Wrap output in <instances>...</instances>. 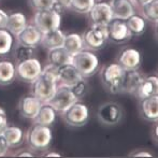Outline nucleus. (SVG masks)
<instances>
[{"label": "nucleus", "mask_w": 158, "mask_h": 158, "mask_svg": "<svg viewBox=\"0 0 158 158\" xmlns=\"http://www.w3.org/2000/svg\"><path fill=\"white\" fill-rule=\"evenodd\" d=\"M71 64L77 68L84 79L94 75L99 69V59L92 51L82 50L72 55Z\"/></svg>", "instance_id": "nucleus-1"}, {"label": "nucleus", "mask_w": 158, "mask_h": 158, "mask_svg": "<svg viewBox=\"0 0 158 158\" xmlns=\"http://www.w3.org/2000/svg\"><path fill=\"white\" fill-rule=\"evenodd\" d=\"M124 72H125V69L118 63L106 64L102 68L101 72H100L101 81L104 87L110 93L112 94L121 93Z\"/></svg>", "instance_id": "nucleus-2"}, {"label": "nucleus", "mask_w": 158, "mask_h": 158, "mask_svg": "<svg viewBox=\"0 0 158 158\" xmlns=\"http://www.w3.org/2000/svg\"><path fill=\"white\" fill-rule=\"evenodd\" d=\"M57 80L41 73L31 83V94L42 103H45L53 97L57 88Z\"/></svg>", "instance_id": "nucleus-3"}, {"label": "nucleus", "mask_w": 158, "mask_h": 158, "mask_svg": "<svg viewBox=\"0 0 158 158\" xmlns=\"http://www.w3.org/2000/svg\"><path fill=\"white\" fill-rule=\"evenodd\" d=\"M53 139L52 130L48 126L35 124L27 133V142L33 150H45Z\"/></svg>", "instance_id": "nucleus-4"}, {"label": "nucleus", "mask_w": 158, "mask_h": 158, "mask_svg": "<svg viewBox=\"0 0 158 158\" xmlns=\"http://www.w3.org/2000/svg\"><path fill=\"white\" fill-rule=\"evenodd\" d=\"M35 26L43 33L50 32L52 30L58 29L60 27L61 16L60 13L54 9L48 10H39L35 15Z\"/></svg>", "instance_id": "nucleus-5"}, {"label": "nucleus", "mask_w": 158, "mask_h": 158, "mask_svg": "<svg viewBox=\"0 0 158 158\" xmlns=\"http://www.w3.org/2000/svg\"><path fill=\"white\" fill-rule=\"evenodd\" d=\"M82 41L84 48H87L88 50H100L108 41V28L106 26L93 24L92 27L84 32Z\"/></svg>", "instance_id": "nucleus-6"}, {"label": "nucleus", "mask_w": 158, "mask_h": 158, "mask_svg": "<svg viewBox=\"0 0 158 158\" xmlns=\"http://www.w3.org/2000/svg\"><path fill=\"white\" fill-rule=\"evenodd\" d=\"M77 98L72 93L70 87L60 85L57 86L53 97L48 101L51 106L58 113H64L68 108H70L73 103L77 101Z\"/></svg>", "instance_id": "nucleus-7"}, {"label": "nucleus", "mask_w": 158, "mask_h": 158, "mask_svg": "<svg viewBox=\"0 0 158 158\" xmlns=\"http://www.w3.org/2000/svg\"><path fill=\"white\" fill-rule=\"evenodd\" d=\"M42 72V64L35 57L19 61L15 66V74L23 82L31 84Z\"/></svg>", "instance_id": "nucleus-8"}, {"label": "nucleus", "mask_w": 158, "mask_h": 158, "mask_svg": "<svg viewBox=\"0 0 158 158\" xmlns=\"http://www.w3.org/2000/svg\"><path fill=\"white\" fill-rule=\"evenodd\" d=\"M97 117L106 126H114L123 117V108L117 102L109 101L101 104L97 111Z\"/></svg>", "instance_id": "nucleus-9"}, {"label": "nucleus", "mask_w": 158, "mask_h": 158, "mask_svg": "<svg viewBox=\"0 0 158 158\" xmlns=\"http://www.w3.org/2000/svg\"><path fill=\"white\" fill-rule=\"evenodd\" d=\"M63 114L64 119L68 125L72 127H82L87 123L88 117H89V111L85 104L77 101L70 108L67 109Z\"/></svg>", "instance_id": "nucleus-10"}, {"label": "nucleus", "mask_w": 158, "mask_h": 158, "mask_svg": "<svg viewBox=\"0 0 158 158\" xmlns=\"http://www.w3.org/2000/svg\"><path fill=\"white\" fill-rule=\"evenodd\" d=\"M106 28H108V40L113 43H123L131 35L126 25V22L122 19H113L106 26Z\"/></svg>", "instance_id": "nucleus-11"}, {"label": "nucleus", "mask_w": 158, "mask_h": 158, "mask_svg": "<svg viewBox=\"0 0 158 158\" xmlns=\"http://www.w3.org/2000/svg\"><path fill=\"white\" fill-rule=\"evenodd\" d=\"M88 13H89V17L93 24H96V25L108 26L113 19L111 6L106 2H99V3L95 2V4Z\"/></svg>", "instance_id": "nucleus-12"}, {"label": "nucleus", "mask_w": 158, "mask_h": 158, "mask_svg": "<svg viewBox=\"0 0 158 158\" xmlns=\"http://www.w3.org/2000/svg\"><path fill=\"white\" fill-rule=\"evenodd\" d=\"M41 106L42 102L32 94L24 96L19 103V114L23 117H25V118L33 119L35 117V115L38 114V112H39Z\"/></svg>", "instance_id": "nucleus-13"}, {"label": "nucleus", "mask_w": 158, "mask_h": 158, "mask_svg": "<svg viewBox=\"0 0 158 158\" xmlns=\"http://www.w3.org/2000/svg\"><path fill=\"white\" fill-rule=\"evenodd\" d=\"M82 79L83 77L72 64H66L58 67V83H60V85L72 87Z\"/></svg>", "instance_id": "nucleus-14"}, {"label": "nucleus", "mask_w": 158, "mask_h": 158, "mask_svg": "<svg viewBox=\"0 0 158 158\" xmlns=\"http://www.w3.org/2000/svg\"><path fill=\"white\" fill-rule=\"evenodd\" d=\"M19 43L22 45L35 48L41 43L42 32L35 25H26V27L16 35Z\"/></svg>", "instance_id": "nucleus-15"}, {"label": "nucleus", "mask_w": 158, "mask_h": 158, "mask_svg": "<svg viewBox=\"0 0 158 158\" xmlns=\"http://www.w3.org/2000/svg\"><path fill=\"white\" fill-rule=\"evenodd\" d=\"M143 79V75L138 71V69H135V70H125L121 93L135 95Z\"/></svg>", "instance_id": "nucleus-16"}, {"label": "nucleus", "mask_w": 158, "mask_h": 158, "mask_svg": "<svg viewBox=\"0 0 158 158\" xmlns=\"http://www.w3.org/2000/svg\"><path fill=\"white\" fill-rule=\"evenodd\" d=\"M109 4L112 10L113 19L126 21L135 14V8L131 0H112Z\"/></svg>", "instance_id": "nucleus-17"}, {"label": "nucleus", "mask_w": 158, "mask_h": 158, "mask_svg": "<svg viewBox=\"0 0 158 158\" xmlns=\"http://www.w3.org/2000/svg\"><path fill=\"white\" fill-rule=\"evenodd\" d=\"M118 64L125 70H135L141 64V54L135 48H125L118 56Z\"/></svg>", "instance_id": "nucleus-18"}, {"label": "nucleus", "mask_w": 158, "mask_h": 158, "mask_svg": "<svg viewBox=\"0 0 158 158\" xmlns=\"http://www.w3.org/2000/svg\"><path fill=\"white\" fill-rule=\"evenodd\" d=\"M135 95L137 96L140 100L152 97V96H157L158 95V79L156 75L144 77V79L142 80L140 86L138 87Z\"/></svg>", "instance_id": "nucleus-19"}, {"label": "nucleus", "mask_w": 158, "mask_h": 158, "mask_svg": "<svg viewBox=\"0 0 158 158\" xmlns=\"http://www.w3.org/2000/svg\"><path fill=\"white\" fill-rule=\"evenodd\" d=\"M141 113L144 119L157 122L158 119V96L145 98L141 100Z\"/></svg>", "instance_id": "nucleus-20"}, {"label": "nucleus", "mask_w": 158, "mask_h": 158, "mask_svg": "<svg viewBox=\"0 0 158 158\" xmlns=\"http://www.w3.org/2000/svg\"><path fill=\"white\" fill-rule=\"evenodd\" d=\"M56 113L57 112L54 110V108L51 106L48 102L42 103L39 112L33 118V122H35V124L50 127L51 125H53V123L56 119Z\"/></svg>", "instance_id": "nucleus-21"}, {"label": "nucleus", "mask_w": 158, "mask_h": 158, "mask_svg": "<svg viewBox=\"0 0 158 158\" xmlns=\"http://www.w3.org/2000/svg\"><path fill=\"white\" fill-rule=\"evenodd\" d=\"M71 58H72V55L69 54L68 51L64 46L48 50V64H53V66L60 67L66 64H71Z\"/></svg>", "instance_id": "nucleus-22"}, {"label": "nucleus", "mask_w": 158, "mask_h": 158, "mask_svg": "<svg viewBox=\"0 0 158 158\" xmlns=\"http://www.w3.org/2000/svg\"><path fill=\"white\" fill-rule=\"evenodd\" d=\"M27 25V19L25 14L21 12L12 13L8 16L6 28L9 30L13 35H17Z\"/></svg>", "instance_id": "nucleus-23"}, {"label": "nucleus", "mask_w": 158, "mask_h": 158, "mask_svg": "<svg viewBox=\"0 0 158 158\" xmlns=\"http://www.w3.org/2000/svg\"><path fill=\"white\" fill-rule=\"evenodd\" d=\"M64 35H64L59 28L58 29L52 30V31H50V32L43 33V35H42L41 44L43 46H45L46 48H48V50L63 46Z\"/></svg>", "instance_id": "nucleus-24"}, {"label": "nucleus", "mask_w": 158, "mask_h": 158, "mask_svg": "<svg viewBox=\"0 0 158 158\" xmlns=\"http://www.w3.org/2000/svg\"><path fill=\"white\" fill-rule=\"evenodd\" d=\"M63 46L71 55H74L80 51L84 50L82 37L79 33H69V35H64Z\"/></svg>", "instance_id": "nucleus-25"}, {"label": "nucleus", "mask_w": 158, "mask_h": 158, "mask_svg": "<svg viewBox=\"0 0 158 158\" xmlns=\"http://www.w3.org/2000/svg\"><path fill=\"white\" fill-rule=\"evenodd\" d=\"M9 148H15L19 145L23 140V130L16 126H8L2 133Z\"/></svg>", "instance_id": "nucleus-26"}, {"label": "nucleus", "mask_w": 158, "mask_h": 158, "mask_svg": "<svg viewBox=\"0 0 158 158\" xmlns=\"http://www.w3.org/2000/svg\"><path fill=\"white\" fill-rule=\"evenodd\" d=\"M15 66L12 61H0V85H9L15 79Z\"/></svg>", "instance_id": "nucleus-27"}, {"label": "nucleus", "mask_w": 158, "mask_h": 158, "mask_svg": "<svg viewBox=\"0 0 158 158\" xmlns=\"http://www.w3.org/2000/svg\"><path fill=\"white\" fill-rule=\"evenodd\" d=\"M14 37L6 28H0V56L8 55L12 51Z\"/></svg>", "instance_id": "nucleus-28"}, {"label": "nucleus", "mask_w": 158, "mask_h": 158, "mask_svg": "<svg viewBox=\"0 0 158 158\" xmlns=\"http://www.w3.org/2000/svg\"><path fill=\"white\" fill-rule=\"evenodd\" d=\"M126 25L131 35H142L145 30V19L140 15H131L126 19Z\"/></svg>", "instance_id": "nucleus-29"}, {"label": "nucleus", "mask_w": 158, "mask_h": 158, "mask_svg": "<svg viewBox=\"0 0 158 158\" xmlns=\"http://www.w3.org/2000/svg\"><path fill=\"white\" fill-rule=\"evenodd\" d=\"M143 16L150 22L156 23L158 19V0H152L142 6Z\"/></svg>", "instance_id": "nucleus-30"}, {"label": "nucleus", "mask_w": 158, "mask_h": 158, "mask_svg": "<svg viewBox=\"0 0 158 158\" xmlns=\"http://www.w3.org/2000/svg\"><path fill=\"white\" fill-rule=\"evenodd\" d=\"M95 4V0H71L70 8L75 12L86 14Z\"/></svg>", "instance_id": "nucleus-31"}, {"label": "nucleus", "mask_w": 158, "mask_h": 158, "mask_svg": "<svg viewBox=\"0 0 158 158\" xmlns=\"http://www.w3.org/2000/svg\"><path fill=\"white\" fill-rule=\"evenodd\" d=\"M14 55L15 58L19 61L26 60V59H29L33 57L35 55V48H31V46H26V45H22L19 44L14 51Z\"/></svg>", "instance_id": "nucleus-32"}, {"label": "nucleus", "mask_w": 158, "mask_h": 158, "mask_svg": "<svg viewBox=\"0 0 158 158\" xmlns=\"http://www.w3.org/2000/svg\"><path fill=\"white\" fill-rule=\"evenodd\" d=\"M70 88L75 97H77V99H80V98H82L83 96H85L86 92H87V83H86L85 79L83 77V79L80 80L79 82H77V83Z\"/></svg>", "instance_id": "nucleus-33"}, {"label": "nucleus", "mask_w": 158, "mask_h": 158, "mask_svg": "<svg viewBox=\"0 0 158 158\" xmlns=\"http://www.w3.org/2000/svg\"><path fill=\"white\" fill-rule=\"evenodd\" d=\"M55 3H56V0H30L31 6L37 11L53 9Z\"/></svg>", "instance_id": "nucleus-34"}, {"label": "nucleus", "mask_w": 158, "mask_h": 158, "mask_svg": "<svg viewBox=\"0 0 158 158\" xmlns=\"http://www.w3.org/2000/svg\"><path fill=\"white\" fill-rule=\"evenodd\" d=\"M8 150H9V145L6 143V139L3 138V135H0V157L4 156L6 154V152H8Z\"/></svg>", "instance_id": "nucleus-35"}, {"label": "nucleus", "mask_w": 158, "mask_h": 158, "mask_svg": "<svg viewBox=\"0 0 158 158\" xmlns=\"http://www.w3.org/2000/svg\"><path fill=\"white\" fill-rule=\"evenodd\" d=\"M8 13L0 9V28H6V22H8Z\"/></svg>", "instance_id": "nucleus-36"}, {"label": "nucleus", "mask_w": 158, "mask_h": 158, "mask_svg": "<svg viewBox=\"0 0 158 158\" xmlns=\"http://www.w3.org/2000/svg\"><path fill=\"white\" fill-rule=\"evenodd\" d=\"M8 127V119L6 114H0V135H2L4 129Z\"/></svg>", "instance_id": "nucleus-37"}, {"label": "nucleus", "mask_w": 158, "mask_h": 158, "mask_svg": "<svg viewBox=\"0 0 158 158\" xmlns=\"http://www.w3.org/2000/svg\"><path fill=\"white\" fill-rule=\"evenodd\" d=\"M56 3H58L61 8L69 9L70 8V4H71V0H56Z\"/></svg>", "instance_id": "nucleus-38"}, {"label": "nucleus", "mask_w": 158, "mask_h": 158, "mask_svg": "<svg viewBox=\"0 0 158 158\" xmlns=\"http://www.w3.org/2000/svg\"><path fill=\"white\" fill-rule=\"evenodd\" d=\"M132 157H152L153 155L148 152H145V151H142V152H139V153H135V154L131 155Z\"/></svg>", "instance_id": "nucleus-39"}, {"label": "nucleus", "mask_w": 158, "mask_h": 158, "mask_svg": "<svg viewBox=\"0 0 158 158\" xmlns=\"http://www.w3.org/2000/svg\"><path fill=\"white\" fill-rule=\"evenodd\" d=\"M135 3H137V4H139V6H143V4H145V3H148V2H150V1H152V0H132Z\"/></svg>", "instance_id": "nucleus-40"}, {"label": "nucleus", "mask_w": 158, "mask_h": 158, "mask_svg": "<svg viewBox=\"0 0 158 158\" xmlns=\"http://www.w3.org/2000/svg\"><path fill=\"white\" fill-rule=\"evenodd\" d=\"M17 156H19V157H32L33 155L31 154V153H29V152H24V153L19 154Z\"/></svg>", "instance_id": "nucleus-41"}, {"label": "nucleus", "mask_w": 158, "mask_h": 158, "mask_svg": "<svg viewBox=\"0 0 158 158\" xmlns=\"http://www.w3.org/2000/svg\"><path fill=\"white\" fill-rule=\"evenodd\" d=\"M60 156H61L60 154H58V153H54V152L48 153V154L45 155V157H60Z\"/></svg>", "instance_id": "nucleus-42"}]
</instances>
